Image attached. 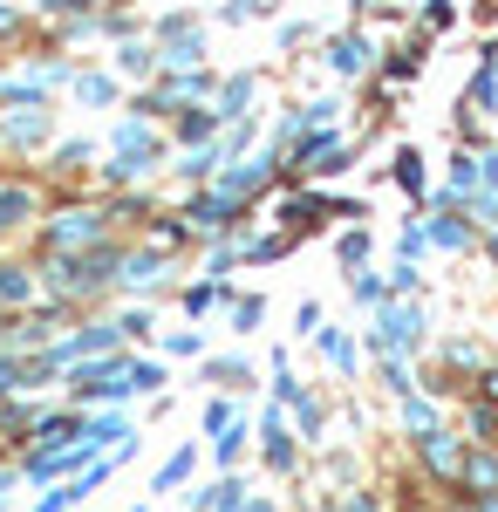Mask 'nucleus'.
Wrapping results in <instances>:
<instances>
[{"mask_svg":"<svg viewBox=\"0 0 498 512\" xmlns=\"http://www.w3.org/2000/svg\"><path fill=\"white\" fill-rule=\"evenodd\" d=\"M103 233H110V212L103 205H76V212H55L48 246L55 253H82V246H103Z\"/></svg>","mask_w":498,"mask_h":512,"instance_id":"nucleus-1","label":"nucleus"},{"mask_svg":"<svg viewBox=\"0 0 498 512\" xmlns=\"http://www.w3.org/2000/svg\"><path fill=\"white\" fill-rule=\"evenodd\" d=\"M321 69L335 82H355L362 69H369V35L362 28H342V35H328V48H321Z\"/></svg>","mask_w":498,"mask_h":512,"instance_id":"nucleus-2","label":"nucleus"},{"mask_svg":"<svg viewBox=\"0 0 498 512\" xmlns=\"http://www.w3.org/2000/svg\"><path fill=\"white\" fill-rule=\"evenodd\" d=\"M260 458H267L273 472H294L301 465V437H294V424L273 410V417H260Z\"/></svg>","mask_w":498,"mask_h":512,"instance_id":"nucleus-3","label":"nucleus"},{"mask_svg":"<svg viewBox=\"0 0 498 512\" xmlns=\"http://www.w3.org/2000/svg\"><path fill=\"white\" fill-rule=\"evenodd\" d=\"M246 478H219V485H205V492H192V512H246Z\"/></svg>","mask_w":498,"mask_h":512,"instance_id":"nucleus-4","label":"nucleus"},{"mask_svg":"<svg viewBox=\"0 0 498 512\" xmlns=\"http://www.w3.org/2000/svg\"><path fill=\"white\" fill-rule=\"evenodd\" d=\"M0 137H7L14 151H35L41 137H48V103H41V110H14V117L0 123Z\"/></svg>","mask_w":498,"mask_h":512,"instance_id":"nucleus-5","label":"nucleus"},{"mask_svg":"<svg viewBox=\"0 0 498 512\" xmlns=\"http://www.w3.org/2000/svg\"><path fill=\"white\" fill-rule=\"evenodd\" d=\"M389 178H396V185H403L410 198L430 192V178H423V151H417V144H396V151H389Z\"/></svg>","mask_w":498,"mask_h":512,"instance_id":"nucleus-6","label":"nucleus"},{"mask_svg":"<svg viewBox=\"0 0 498 512\" xmlns=\"http://www.w3.org/2000/svg\"><path fill=\"white\" fill-rule=\"evenodd\" d=\"M35 205H41V192H35V185H0V233L28 226V219H35Z\"/></svg>","mask_w":498,"mask_h":512,"instance_id":"nucleus-7","label":"nucleus"},{"mask_svg":"<svg viewBox=\"0 0 498 512\" xmlns=\"http://www.w3.org/2000/svg\"><path fill=\"white\" fill-rule=\"evenodd\" d=\"M423 465H430V478L458 485V444H451V431H430V437H423Z\"/></svg>","mask_w":498,"mask_h":512,"instance_id":"nucleus-8","label":"nucleus"},{"mask_svg":"<svg viewBox=\"0 0 498 512\" xmlns=\"http://www.w3.org/2000/svg\"><path fill=\"white\" fill-rule=\"evenodd\" d=\"M423 239H430V246H451V253H464V246H471V226L458 219V205H444V212L423 226Z\"/></svg>","mask_w":498,"mask_h":512,"instance_id":"nucleus-9","label":"nucleus"},{"mask_svg":"<svg viewBox=\"0 0 498 512\" xmlns=\"http://www.w3.org/2000/svg\"><path fill=\"white\" fill-rule=\"evenodd\" d=\"M35 294H41V280L28 274V267H7V260H0V308H28Z\"/></svg>","mask_w":498,"mask_h":512,"instance_id":"nucleus-10","label":"nucleus"},{"mask_svg":"<svg viewBox=\"0 0 498 512\" xmlns=\"http://www.w3.org/2000/svg\"><path fill=\"white\" fill-rule=\"evenodd\" d=\"M192 472H198V451H171V458L157 465L151 492H164V499H171V492H178V485H185V478H192Z\"/></svg>","mask_w":498,"mask_h":512,"instance_id":"nucleus-11","label":"nucleus"},{"mask_svg":"<svg viewBox=\"0 0 498 512\" xmlns=\"http://www.w3.org/2000/svg\"><path fill=\"white\" fill-rule=\"evenodd\" d=\"M116 69H123V76H164L151 41H123V48H116Z\"/></svg>","mask_w":498,"mask_h":512,"instance_id":"nucleus-12","label":"nucleus"},{"mask_svg":"<svg viewBox=\"0 0 498 512\" xmlns=\"http://www.w3.org/2000/svg\"><path fill=\"white\" fill-rule=\"evenodd\" d=\"M314 335H321V355H328L342 376H355V369H362V355H355V342H348L342 328H314Z\"/></svg>","mask_w":498,"mask_h":512,"instance_id":"nucleus-13","label":"nucleus"},{"mask_svg":"<svg viewBox=\"0 0 498 512\" xmlns=\"http://www.w3.org/2000/svg\"><path fill=\"white\" fill-rule=\"evenodd\" d=\"M69 89H76V96L89 103V110H103V103H116V76H103V69H89V76H76Z\"/></svg>","mask_w":498,"mask_h":512,"instance_id":"nucleus-14","label":"nucleus"},{"mask_svg":"<svg viewBox=\"0 0 498 512\" xmlns=\"http://www.w3.org/2000/svg\"><path fill=\"white\" fill-rule=\"evenodd\" d=\"M89 158H96V144H89V137H69V144H55V171H82Z\"/></svg>","mask_w":498,"mask_h":512,"instance_id":"nucleus-15","label":"nucleus"},{"mask_svg":"<svg viewBox=\"0 0 498 512\" xmlns=\"http://www.w3.org/2000/svg\"><path fill=\"white\" fill-rule=\"evenodd\" d=\"M260 315H267V301H260V294H239V301H232V328H239V335H253Z\"/></svg>","mask_w":498,"mask_h":512,"instance_id":"nucleus-16","label":"nucleus"},{"mask_svg":"<svg viewBox=\"0 0 498 512\" xmlns=\"http://www.w3.org/2000/svg\"><path fill=\"white\" fill-rule=\"evenodd\" d=\"M383 294H389V280H383V274L355 267V301H362V308H383Z\"/></svg>","mask_w":498,"mask_h":512,"instance_id":"nucleus-17","label":"nucleus"},{"mask_svg":"<svg viewBox=\"0 0 498 512\" xmlns=\"http://www.w3.org/2000/svg\"><path fill=\"white\" fill-rule=\"evenodd\" d=\"M130 390L157 396V390H164V362H130Z\"/></svg>","mask_w":498,"mask_h":512,"instance_id":"nucleus-18","label":"nucleus"},{"mask_svg":"<svg viewBox=\"0 0 498 512\" xmlns=\"http://www.w3.org/2000/svg\"><path fill=\"white\" fill-rule=\"evenodd\" d=\"M239 444H246V424H239V417H232L226 431L212 437V458H219V465H232V458H239Z\"/></svg>","mask_w":498,"mask_h":512,"instance_id":"nucleus-19","label":"nucleus"},{"mask_svg":"<svg viewBox=\"0 0 498 512\" xmlns=\"http://www.w3.org/2000/svg\"><path fill=\"white\" fill-rule=\"evenodd\" d=\"M164 355H185L192 362V355H205V335L198 328H178V335H164Z\"/></svg>","mask_w":498,"mask_h":512,"instance_id":"nucleus-20","label":"nucleus"},{"mask_svg":"<svg viewBox=\"0 0 498 512\" xmlns=\"http://www.w3.org/2000/svg\"><path fill=\"white\" fill-rule=\"evenodd\" d=\"M260 14H267V0H226V7H219V21H226V28H239V21H260Z\"/></svg>","mask_w":498,"mask_h":512,"instance_id":"nucleus-21","label":"nucleus"},{"mask_svg":"<svg viewBox=\"0 0 498 512\" xmlns=\"http://www.w3.org/2000/svg\"><path fill=\"white\" fill-rule=\"evenodd\" d=\"M116 335H123V342H144V335H151V315H144V308H123V315H116Z\"/></svg>","mask_w":498,"mask_h":512,"instance_id":"nucleus-22","label":"nucleus"},{"mask_svg":"<svg viewBox=\"0 0 498 512\" xmlns=\"http://www.w3.org/2000/svg\"><path fill=\"white\" fill-rule=\"evenodd\" d=\"M212 383H226V390H246V383H253V369H246V362H212Z\"/></svg>","mask_w":498,"mask_h":512,"instance_id":"nucleus-23","label":"nucleus"},{"mask_svg":"<svg viewBox=\"0 0 498 512\" xmlns=\"http://www.w3.org/2000/svg\"><path fill=\"white\" fill-rule=\"evenodd\" d=\"M226 424H232V403H226V396H212V403H205V437H219Z\"/></svg>","mask_w":498,"mask_h":512,"instance_id":"nucleus-24","label":"nucleus"},{"mask_svg":"<svg viewBox=\"0 0 498 512\" xmlns=\"http://www.w3.org/2000/svg\"><path fill=\"white\" fill-rule=\"evenodd\" d=\"M342 260H348V267H362V260H369V233H348L342 239Z\"/></svg>","mask_w":498,"mask_h":512,"instance_id":"nucleus-25","label":"nucleus"},{"mask_svg":"<svg viewBox=\"0 0 498 512\" xmlns=\"http://www.w3.org/2000/svg\"><path fill=\"white\" fill-rule=\"evenodd\" d=\"M41 14H89V7H96V0H35Z\"/></svg>","mask_w":498,"mask_h":512,"instance_id":"nucleus-26","label":"nucleus"},{"mask_svg":"<svg viewBox=\"0 0 498 512\" xmlns=\"http://www.w3.org/2000/svg\"><path fill=\"white\" fill-rule=\"evenodd\" d=\"M294 321H301V335H314V328H321V301H301V308H294Z\"/></svg>","mask_w":498,"mask_h":512,"instance_id":"nucleus-27","label":"nucleus"},{"mask_svg":"<svg viewBox=\"0 0 498 512\" xmlns=\"http://www.w3.org/2000/svg\"><path fill=\"white\" fill-rule=\"evenodd\" d=\"M14 28H21V7H14V0H0V35H14Z\"/></svg>","mask_w":498,"mask_h":512,"instance_id":"nucleus-28","label":"nucleus"},{"mask_svg":"<svg viewBox=\"0 0 498 512\" xmlns=\"http://www.w3.org/2000/svg\"><path fill=\"white\" fill-rule=\"evenodd\" d=\"M246 512H280V506H273V499H246Z\"/></svg>","mask_w":498,"mask_h":512,"instance_id":"nucleus-29","label":"nucleus"},{"mask_svg":"<svg viewBox=\"0 0 498 512\" xmlns=\"http://www.w3.org/2000/svg\"><path fill=\"white\" fill-rule=\"evenodd\" d=\"M348 7H376V0H348Z\"/></svg>","mask_w":498,"mask_h":512,"instance_id":"nucleus-30","label":"nucleus"}]
</instances>
